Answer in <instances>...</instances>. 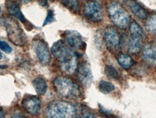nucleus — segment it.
<instances>
[{"label": "nucleus", "mask_w": 156, "mask_h": 118, "mask_svg": "<svg viewBox=\"0 0 156 118\" xmlns=\"http://www.w3.org/2000/svg\"><path fill=\"white\" fill-rule=\"evenodd\" d=\"M105 73L109 79H117L119 77V73L114 66L111 65H106L105 67Z\"/></svg>", "instance_id": "obj_22"}, {"label": "nucleus", "mask_w": 156, "mask_h": 118, "mask_svg": "<svg viewBox=\"0 0 156 118\" xmlns=\"http://www.w3.org/2000/svg\"><path fill=\"white\" fill-rule=\"evenodd\" d=\"M1 10H2V9H1V7H0V12H1Z\"/></svg>", "instance_id": "obj_30"}, {"label": "nucleus", "mask_w": 156, "mask_h": 118, "mask_svg": "<svg viewBox=\"0 0 156 118\" xmlns=\"http://www.w3.org/2000/svg\"><path fill=\"white\" fill-rule=\"evenodd\" d=\"M103 40L110 51H116L120 46L121 38L119 32L113 27H108L103 32Z\"/></svg>", "instance_id": "obj_8"}, {"label": "nucleus", "mask_w": 156, "mask_h": 118, "mask_svg": "<svg viewBox=\"0 0 156 118\" xmlns=\"http://www.w3.org/2000/svg\"><path fill=\"white\" fill-rule=\"evenodd\" d=\"M98 89L100 92H102L103 94H108L112 93L113 91H114L115 86L112 83L103 80L101 81V82L99 83Z\"/></svg>", "instance_id": "obj_20"}, {"label": "nucleus", "mask_w": 156, "mask_h": 118, "mask_svg": "<svg viewBox=\"0 0 156 118\" xmlns=\"http://www.w3.org/2000/svg\"><path fill=\"white\" fill-rule=\"evenodd\" d=\"M51 53L56 58L59 63L69 60L77 56L69 46L63 40H58L54 42L51 47Z\"/></svg>", "instance_id": "obj_6"}, {"label": "nucleus", "mask_w": 156, "mask_h": 118, "mask_svg": "<svg viewBox=\"0 0 156 118\" xmlns=\"http://www.w3.org/2000/svg\"><path fill=\"white\" fill-rule=\"evenodd\" d=\"M147 29L152 33L156 34V15H152L146 22Z\"/></svg>", "instance_id": "obj_23"}, {"label": "nucleus", "mask_w": 156, "mask_h": 118, "mask_svg": "<svg viewBox=\"0 0 156 118\" xmlns=\"http://www.w3.org/2000/svg\"><path fill=\"white\" fill-rule=\"evenodd\" d=\"M0 55H1V54H0Z\"/></svg>", "instance_id": "obj_32"}, {"label": "nucleus", "mask_w": 156, "mask_h": 118, "mask_svg": "<svg viewBox=\"0 0 156 118\" xmlns=\"http://www.w3.org/2000/svg\"><path fill=\"white\" fill-rule=\"evenodd\" d=\"M19 1H20L21 2H22V3H24V4H25V3L30 2L32 1V0H19Z\"/></svg>", "instance_id": "obj_29"}, {"label": "nucleus", "mask_w": 156, "mask_h": 118, "mask_svg": "<svg viewBox=\"0 0 156 118\" xmlns=\"http://www.w3.org/2000/svg\"><path fill=\"white\" fill-rule=\"evenodd\" d=\"M0 118H5V115L2 110H0Z\"/></svg>", "instance_id": "obj_28"}, {"label": "nucleus", "mask_w": 156, "mask_h": 118, "mask_svg": "<svg viewBox=\"0 0 156 118\" xmlns=\"http://www.w3.org/2000/svg\"><path fill=\"white\" fill-rule=\"evenodd\" d=\"M61 70L66 74H73L77 69V56L72 58L67 61L60 63Z\"/></svg>", "instance_id": "obj_16"}, {"label": "nucleus", "mask_w": 156, "mask_h": 118, "mask_svg": "<svg viewBox=\"0 0 156 118\" xmlns=\"http://www.w3.org/2000/svg\"><path fill=\"white\" fill-rule=\"evenodd\" d=\"M84 15L89 20L93 22H99L103 20V8L96 1L87 2L84 6Z\"/></svg>", "instance_id": "obj_7"}, {"label": "nucleus", "mask_w": 156, "mask_h": 118, "mask_svg": "<svg viewBox=\"0 0 156 118\" xmlns=\"http://www.w3.org/2000/svg\"><path fill=\"white\" fill-rule=\"evenodd\" d=\"M66 8L69 9L74 13L79 12V2L78 0H60Z\"/></svg>", "instance_id": "obj_21"}, {"label": "nucleus", "mask_w": 156, "mask_h": 118, "mask_svg": "<svg viewBox=\"0 0 156 118\" xmlns=\"http://www.w3.org/2000/svg\"><path fill=\"white\" fill-rule=\"evenodd\" d=\"M112 118H115V117H112Z\"/></svg>", "instance_id": "obj_31"}, {"label": "nucleus", "mask_w": 156, "mask_h": 118, "mask_svg": "<svg viewBox=\"0 0 156 118\" xmlns=\"http://www.w3.org/2000/svg\"><path fill=\"white\" fill-rule=\"evenodd\" d=\"M142 59L151 65H156V42H153L145 46L142 51Z\"/></svg>", "instance_id": "obj_13"}, {"label": "nucleus", "mask_w": 156, "mask_h": 118, "mask_svg": "<svg viewBox=\"0 0 156 118\" xmlns=\"http://www.w3.org/2000/svg\"><path fill=\"white\" fill-rule=\"evenodd\" d=\"M130 38L128 42V51L130 53H139L142 47V40H143L145 33L142 28L138 23L132 22L129 26Z\"/></svg>", "instance_id": "obj_5"}, {"label": "nucleus", "mask_w": 156, "mask_h": 118, "mask_svg": "<svg viewBox=\"0 0 156 118\" xmlns=\"http://www.w3.org/2000/svg\"><path fill=\"white\" fill-rule=\"evenodd\" d=\"M64 40L69 47L77 50H83L86 47V44L83 37L77 31L67 30L63 34Z\"/></svg>", "instance_id": "obj_10"}, {"label": "nucleus", "mask_w": 156, "mask_h": 118, "mask_svg": "<svg viewBox=\"0 0 156 118\" xmlns=\"http://www.w3.org/2000/svg\"><path fill=\"white\" fill-rule=\"evenodd\" d=\"M75 115L78 118H98L90 110L83 105L75 107Z\"/></svg>", "instance_id": "obj_18"}, {"label": "nucleus", "mask_w": 156, "mask_h": 118, "mask_svg": "<svg viewBox=\"0 0 156 118\" xmlns=\"http://www.w3.org/2000/svg\"><path fill=\"white\" fill-rule=\"evenodd\" d=\"M6 7L8 12L13 17L18 19L23 23L27 22L26 19L22 13L19 4L15 0H6Z\"/></svg>", "instance_id": "obj_14"}, {"label": "nucleus", "mask_w": 156, "mask_h": 118, "mask_svg": "<svg viewBox=\"0 0 156 118\" xmlns=\"http://www.w3.org/2000/svg\"><path fill=\"white\" fill-rule=\"evenodd\" d=\"M126 4L132 12L138 18L142 19V20H145L147 18V12L139 3H137L134 0H128L126 1Z\"/></svg>", "instance_id": "obj_15"}, {"label": "nucleus", "mask_w": 156, "mask_h": 118, "mask_svg": "<svg viewBox=\"0 0 156 118\" xmlns=\"http://www.w3.org/2000/svg\"><path fill=\"white\" fill-rule=\"evenodd\" d=\"M75 115V107L65 101H54L46 109L47 118H73Z\"/></svg>", "instance_id": "obj_2"}, {"label": "nucleus", "mask_w": 156, "mask_h": 118, "mask_svg": "<svg viewBox=\"0 0 156 118\" xmlns=\"http://www.w3.org/2000/svg\"><path fill=\"white\" fill-rule=\"evenodd\" d=\"M118 62L119 65L124 69H130L133 66L134 61L132 60V57H130L129 55L126 54H122L118 58Z\"/></svg>", "instance_id": "obj_19"}, {"label": "nucleus", "mask_w": 156, "mask_h": 118, "mask_svg": "<svg viewBox=\"0 0 156 118\" xmlns=\"http://www.w3.org/2000/svg\"><path fill=\"white\" fill-rule=\"evenodd\" d=\"M0 49L6 53H10L12 51V49L10 46L7 42L1 40H0Z\"/></svg>", "instance_id": "obj_25"}, {"label": "nucleus", "mask_w": 156, "mask_h": 118, "mask_svg": "<svg viewBox=\"0 0 156 118\" xmlns=\"http://www.w3.org/2000/svg\"><path fill=\"white\" fill-rule=\"evenodd\" d=\"M108 12L114 24L119 28L124 29L129 25V15L119 3L111 2L109 4Z\"/></svg>", "instance_id": "obj_4"}, {"label": "nucleus", "mask_w": 156, "mask_h": 118, "mask_svg": "<svg viewBox=\"0 0 156 118\" xmlns=\"http://www.w3.org/2000/svg\"><path fill=\"white\" fill-rule=\"evenodd\" d=\"M33 85H34L35 90L40 95H44L46 94L47 91V84L46 81L41 77H36L33 81Z\"/></svg>", "instance_id": "obj_17"}, {"label": "nucleus", "mask_w": 156, "mask_h": 118, "mask_svg": "<svg viewBox=\"0 0 156 118\" xmlns=\"http://www.w3.org/2000/svg\"><path fill=\"white\" fill-rule=\"evenodd\" d=\"M38 3L43 7H46L48 6V0H38Z\"/></svg>", "instance_id": "obj_27"}, {"label": "nucleus", "mask_w": 156, "mask_h": 118, "mask_svg": "<svg viewBox=\"0 0 156 118\" xmlns=\"http://www.w3.org/2000/svg\"><path fill=\"white\" fill-rule=\"evenodd\" d=\"M4 25L7 31L9 40L17 46H23L26 43L27 39L23 29L18 22L12 17L4 19Z\"/></svg>", "instance_id": "obj_3"}, {"label": "nucleus", "mask_w": 156, "mask_h": 118, "mask_svg": "<svg viewBox=\"0 0 156 118\" xmlns=\"http://www.w3.org/2000/svg\"><path fill=\"white\" fill-rule=\"evenodd\" d=\"M55 21V17H54V13L53 10H48L47 16H46V19H45L43 26L47 25L48 24L53 22Z\"/></svg>", "instance_id": "obj_24"}, {"label": "nucleus", "mask_w": 156, "mask_h": 118, "mask_svg": "<svg viewBox=\"0 0 156 118\" xmlns=\"http://www.w3.org/2000/svg\"><path fill=\"white\" fill-rule=\"evenodd\" d=\"M54 85L58 94L64 98L77 99L80 95L78 85L67 77L58 76L56 78Z\"/></svg>", "instance_id": "obj_1"}, {"label": "nucleus", "mask_w": 156, "mask_h": 118, "mask_svg": "<svg viewBox=\"0 0 156 118\" xmlns=\"http://www.w3.org/2000/svg\"><path fill=\"white\" fill-rule=\"evenodd\" d=\"M77 78L82 86L88 88L93 82V76L90 66L87 62H83L79 66L77 69Z\"/></svg>", "instance_id": "obj_11"}, {"label": "nucleus", "mask_w": 156, "mask_h": 118, "mask_svg": "<svg viewBox=\"0 0 156 118\" xmlns=\"http://www.w3.org/2000/svg\"><path fill=\"white\" fill-rule=\"evenodd\" d=\"M33 46L39 62L43 65L48 64L51 61V54L47 44L44 40H36L33 42Z\"/></svg>", "instance_id": "obj_9"}, {"label": "nucleus", "mask_w": 156, "mask_h": 118, "mask_svg": "<svg viewBox=\"0 0 156 118\" xmlns=\"http://www.w3.org/2000/svg\"><path fill=\"white\" fill-rule=\"evenodd\" d=\"M11 118H28V117L20 112H15L12 115Z\"/></svg>", "instance_id": "obj_26"}, {"label": "nucleus", "mask_w": 156, "mask_h": 118, "mask_svg": "<svg viewBox=\"0 0 156 118\" xmlns=\"http://www.w3.org/2000/svg\"><path fill=\"white\" fill-rule=\"evenodd\" d=\"M22 105L24 109L32 115H37L40 113L41 105V102L35 96H28L22 102Z\"/></svg>", "instance_id": "obj_12"}]
</instances>
